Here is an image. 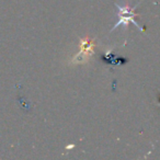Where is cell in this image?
I'll return each mask as SVG.
<instances>
[{"label": "cell", "instance_id": "2", "mask_svg": "<svg viewBox=\"0 0 160 160\" xmlns=\"http://www.w3.org/2000/svg\"><path fill=\"white\" fill-rule=\"evenodd\" d=\"M138 5H139V2H138L136 6H134V7H132V6L129 5V3H127V2L125 3V5H123V6H120V5H118V3H115V7L118 8V21L113 25V28L111 29V32L114 31V30H116L118 27H120V25H124L126 29H128L129 23H133V24L135 25V27L137 28L139 31L144 32L145 28L140 27V25L135 21V18L140 17V14L137 13V12L135 11Z\"/></svg>", "mask_w": 160, "mask_h": 160}, {"label": "cell", "instance_id": "1", "mask_svg": "<svg viewBox=\"0 0 160 160\" xmlns=\"http://www.w3.org/2000/svg\"><path fill=\"white\" fill-rule=\"evenodd\" d=\"M79 51L70 58L69 65L76 66V65H85L96 54V38H90L89 35L79 38Z\"/></svg>", "mask_w": 160, "mask_h": 160}]
</instances>
